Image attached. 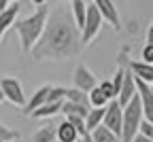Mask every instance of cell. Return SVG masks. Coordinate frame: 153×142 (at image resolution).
<instances>
[{
    "mask_svg": "<svg viewBox=\"0 0 153 142\" xmlns=\"http://www.w3.org/2000/svg\"><path fill=\"white\" fill-rule=\"evenodd\" d=\"M81 49L83 38L81 30L74 24L72 13H68L66 7H55L49 15L41 40L30 55L36 62H66V59L79 57Z\"/></svg>",
    "mask_w": 153,
    "mask_h": 142,
    "instance_id": "1",
    "label": "cell"
},
{
    "mask_svg": "<svg viewBox=\"0 0 153 142\" xmlns=\"http://www.w3.org/2000/svg\"><path fill=\"white\" fill-rule=\"evenodd\" d=\"M49 7H38L32 15L22 17L15 21V30L19 34V43H22V51L24 53H32V49L36 47V43L41 40L47 21H49Z\"/></svg>",
    "mask_w": 153,
    "mask_h": 142,
    "instance_id": "2",
    "label": "cell"
},
{
    "mask_svg": "<svg viewBox=\"0 0 153 142\" xmlns=\"http://www.w3.org/2000/svg\"><path fill=\"white\" fill-rule=\"evenodd\" d=\"M145 121L143 112V102L140 95L136 93L130 102L123 106V132H121V142H134L136 136L140 134V125Z\"/></svg>",
    "mask_w": 153,
    "mask_h": 142,
    "instance_id": "3",
    "label": "cell"
},
{
    "mask_svg": "<svg viewBox=\"0 0 153 142\" xmlns=\"http://www.w3.org/2000/svg\"><path fill=\"white\" fill-rule=\"evenodd\" d=\"M102 24H104V17H102V13L98 11V7H96L94 2H91V4H87V21H85V28H83V32H81L83 47H85V45H89L91 40L100 34Z\"/></svg>",
    "mask_w": 153,
    "mask_h": 142,
    "instance_id": "4",
    "label": "cell"
},
{
    "mask_svg": "<svg viewBox=\"0 0 153 142\" xmlns=\"http://www.w3.org/2000/svg\"><path fill=\"white\" fill-rule=\"evenodd\" d=\"M0 89H2L7 102H11L13 106H26L28 104L19 78H15V76H2V78H0Z\"/></svg>",
    "mask_w": 153,
    "mask_h": 142,
    "instance_id": "5",
    "label": "cell"
},
{
    "mask_svg": "<svg viewBox=\"0 0 153 142\" xmlns=\"http://www.w3.org/2000/svg\"><path fill=\"white\" fill-rule=\"evenodd\" d=\"M111 132H115L119 138H121V132H123V106L119 100H113V102L106 106V115H104V123Z\"/></svg>",
    "mask_w": 153,
    "mask_h": 142,
    "instance_id": "6",
    "label": "cell"
},
{
    "mask_svg": "<svg viewBox=\"0 0 153 142\" xmlns=\"http://www.w3.org/2000/svg\"><path fill=\"white\" fill-rule=\"evenodd\" d=\"M72 83H74V87H76V89H81V91H85V93L94 91L96 87L100 85V83H98V76H96L87 66H83V64H79V66L74 68Z\"/></svg>",
    "mask_w": 153,
    "mask_h": 142,
    "instance_id": "7",
    "label": "cell"
},
{
    "mask_svg": "<svg viewBox=\"0 0 153 142\" xmlns=\"http://www.w3.org/2000/svg\"><path fill=\"white\" fill-rule=\"evenodd\" d=\"M91 2L98 7V11H100L102 17H104V21H106L113 30H119V28H121V17H119L117 7H115L113 0H91Z\"/></svg>",
    "mask_w": 153,
    "mask_h": 142,
    "instance_id": "8",
    "label": "cell"
},
{
    "mask_svg": "<svg viewBox=\"0 0 153 142\" xmlns=\"http://www.w3.org/2000/svg\"><path fill=\"white\" fill-rule=\"evenodd\" d=\"M51 89H53V85H43V87H38V89L32 93V98L28 100V104L24 106V115H26V117H32L34 110H38L41 106H45L47 100H49Z\"/></svg>",
    "mask_w": 153,
    "mask_h": 142,
    "instance_id": "9",
    "label": "cell"
},
{
    "mask_svg": "<svg viewBox=\"0 0 153 142\" xmlns=\"http://www.w3.org/2000/svg\"><path fill=\"white\" fill-rule=\"evenodd\" d=\"M136 87H138V95H140V102H143L145 121L153 123V89H151V85L143 83L138 78H136Z\"/></svg>",
    "mask_w": 153,
    "mask_h": 142,
    "instance_id": "10",
    "label": "cell"
},
{
    "mask_svg": "<svg viewBox=\"0 0 153 142\" xmlns=\"http://www.w3.org/2000/svg\"><path fill=\"white\" fill-rule=\"evenodd\" d=\"M19 2H13L7 11H2L0 13V40H2V36L11 30V28H15V21H17V15H19Z\"/></svg>",
    "mask_w": 153,
    "mask_h": 142,
    "instance_id": "11",
    "label": "cell"
},
{
    "mask_svg": "<svg viewBox=\"0 0 153 142\" xmlns=\"http://www.w3.org/2000/svg\"><path fill=\"white\" fill-rule=\"evenodd\" d=\"M138 93V87H136V76H134V72L128 68V72H126V78H123V87H121V91H119V102H121V106H126L130 100Z\"/></svg>",
    "mask_w": 153,
    "mask_h": 142,
    "instance_id": "12",
    "label": "cell"
},
{
    "mask_svg": "<svg viewBox=\"0 0 153 142\" xmlns=\"http://www.w3.org/2000/svg\"><path fill=\"white\" fill-rule=\"evenodd\" d=\"M128 68L134 72V76H136L138 81H143V83H147V85H153V64H147V62H132L128 64Z\"/></svg>",
    "mask_w": 153,
    "mask_h": 142,
    "instance_id": "13",
    "label": "cell"
},
{
    "mask_svg": "<svg viewBox=\"0 0 153 142\" xmlns=\"http://www.w3.org/2000/svg\"><path fill=\"white\" fill-rule=\"evenodd\" d=\"M70 13L74 17L76 28L83 32L85 21H87V2H85V0H72V2H70Z\"/></svg>",
    "mask_w": 153,
    "mask_h": 142,
    "instance_id": "14",
    "label": "cell"
},
{
    "mask_svg": "<svg viewBox=\"0 0 153 142\" xmlns=\"http://www.w3.org/2000/svg\"><path fill=\"white\" fill-rule=\"evenodd\" d=\"M76 140H79V129L68 119H64L57 125V142H76Z\"/></svg>",
    "mask_w": 153,
    "mask_h": 142,
    "instance_id": "15",
    "label": "cell"
},
{
    "mask_svg": "<svg viewBox=\"0 0 153 142\" xmlns=\"http://www.w3.org/2000/svg\"><path fill=\"white\" fill-rule=\"evenodd\" d=\"M89 110H91L89 104H74V102H68V100L64 102V108H62L64 117H81V119H87Z\"/></svg>",
    "mask_w": 153,
    "mask_h": 142,
    "instance_id": "16",
    "label": "cell"
},
{
    "mask_svg": "<svg viewBox=\"0 0 153 142\" xmlns=\"http://www.w3.org/2000/svg\"><path fill=\"white\" fill-rule=\"evenodd\" d=\"M64 108V102H47L45 106H41L38 110L32 112V119H49V117H55L57 112H62Z\"/></svg>",
    "mask_w": 153,
    "mask_h": 142,
    "instance_id": "17",
    "label": "cell"
},
{
    "mask_svg": "<svg viewBox=\"0 0 153 142\" xmlns=\"http://www.w3.org/2000/svg\"><path fill=\"white\" fill-rule=\"evenodd\" d=\"M57 140V125H43L32 136V142H55Z\"/></svg>",
    "mask_w": 153,
    "mask_h": 142,
    "instance_id": "18",
    "label": "cell"
},
{
    "mask_svg": "<svg viewBox=\"0 0 153 142\" xmlns=\"http://www.w3.org/2000/svg\"><path fill=\"white\" fill-rule=\"evenodd\" d=\"M104 115H106V108H91L87 119H85V125L89 132H94L96 127H100L104 123Z\"/></svg>",
    "mask_w": 153,
    "mask_h": 142,
    "instance_id": "19",
    "label": "cell"
},
{
    "mask_svg": "<svg viewBox=\"0 0 153 142\" xmlns=\"http://www.w3.org/2000/svg\"><path fill=\"white\" fill-rule=\"evenodd\" d=\"M91 136H94V142H121V138L115 134V132H111L106 125L96 127V129L91 132Z\"/></svg>",
    "mask_w": 153,
    "mask_h": 142,
    "instance_id": "20",
    "label": "cell"
},
{
    "mask_svg": "<svg viewBox=\"0 0 153 142\" xmlns=\"http://www.w3.org/2000/svg\"><path fill=\"white\" fill-rule=\"evenodd\" d=\"M89 104H91V108H106L111 104V100L102 93L100 87H96L94 91H89Z\"/></svg>",
    "mask_w": 153,
    "mask_h": 142,
    "instance_id": "21",
    "label": "cell"
},
{
    "mask_svg": "<svg viewBox=\"0 0 153 142\" xmlns=\"http://www.w3.org/2000/svg\"><path fill=\"white\" fill-rule=\"evenodd\" d=\"M66 100L68 102H74V104H89V93L76 89V87H70V89H66Z\"/></svg>",
    "mask_w": 153,
    "mask_h": 142,
    "instance_id": "22",
    "label": "cell"
},
{
    "mask_svg": "<svg viewBox=\"0 0 153 142\" xmlns=\"http://www.w3.org/2000/svg\"><path fill=\"white\" fill-rule=\"evenodd\" d=\"M100 89H102V93L111 100H117V91H115V85H113V81H100V85H98Z\"/></svg>",
    "mask_w": 153,
    "mask_h": 142,
    "instance_id": "23",
    "label": "cell"
},
{
    "mask_svg": "<svg viewBox=\"0 0 153 142\" xmlns=\"http://www.w3.org/2000/svg\"><path fill=\"white\" fill-rule=\"evenodd\" d=\"M47 102H66V87H57L53 85L51 93H49V100Z\"/></svg>",
    "mask_w": 153,
    "mask_h": 142,
    "instance_id": "24",
    "label": "cell"
},
{
    "mask_svg": "<svg viewBox=\"0 0 153 142\" xmlns=\"http://www.w3.org/2000/svg\"><path fill=\"white\" fill-rule=\"evenodd\" d=\"M0 140H4V142H15V140H19V134H17L15 129H11V127H7V125L0 123Z\"/></svg>",
    "mask_w": 153,
    "mask_h": 142,
    "instance_id": "25",
    "label": "cell"
},
{
    "mask_svg": "<svg viewBox=\"0 0 153 142\" xmlns=\"http://www.w3.org/2000/svg\"><path fill=\"white\" fill-rule=\"evenodd\" d=\"M140 55H143V62H147V64H153V43H147V45L143 47Z\"/></svg>",
    "mask_w": 153,
    "mask_h": 142,
    "instance_id": "26",
    "label": "cell"
},
{
    "mask_svg": "<svg viewBox=\"0 0 153 142\" xmlns=\"http://www.w3.org/2000/svg\"><path fill=\"white\" fill-rule=\"evenodd\" d=\"M76 142H94V136H91V132L87 129V132H83L81 136H79V140Z\"/></svg>",
    "mask_w": 153,
    "mask_h": 142,
    "instance_id": "27",
    "label": "cell"
},
{
    "mask_svg": "<svg viewBox=\"0 0 153 142\" xmlns=\"http://www.w3.org/2000/svg\"><path fill=\"white\" fill-rule=\"evenodd\" d=\"M11 4H13L11 0H0V13H2V11H7V9H9Z\"/></svg>",
    "mask_w": 153,
    "mask_h": 142,
    "instance_id": "28",
    "label": "cell"
},
{
    "mask_svg": "<svg viewBox=\"0 0 153 142\" xmlns=\"http://www.w3.org/2000/svg\"><path fill=\"white\" fill-rule=\"evenodd\" d=\"M147 43H153V24H151L149 30H147Z\"/></svg>",
    "mask_w": 153,
    "mask_h": 142,
    "instance_id": "29",
    "label": "cell"
},
{
    "mask_svg": "<svg viewBox=\"0 0 153 142\" xmlns=\"http://www.w3.org/2000/svg\"><path fill=\"white\" fill-rule=\"evenodd\" d=\"M30 2L38 9V7H45V4H47V0H30Z\"/></svg>",
    "mask_w": 153,
    "mask_h": 142,
    "instance_id": "30",
    "label": "cell"
},
{
    "mask_svg": "<svg viewBox=\"0 0 153 142\" xmlns=\"http://www.w3.org/2000/svg\"><path fill=\"white\" fill-rule=\"evenodd\" d=\"M134 142H153V140H149V138H145L143 134H138V136H136V140H134Z\"/></svg>",
    "mask_w": 153,
    "mask_h": 142,
    "instance_id": "31",
    "label": "cell"
},
{
    "mask_svg": "<svg viewBox=\"0 0 153 142\" xmlns=\"http://www.w3.org/2000/svg\"><path fill=\"white\" fill-rule=\"evenodd\" d=\"M2 100H7V98H4V93H2V89H0V102H2Z\"/></svg>",
    "mask_w": 153,
    "mask_h": 142,
    "instance_id": "32",
    "label": "cell"
},
{
    "mask_svg": "<svg viewBox=\"0 0 153 142\" xmlns=\"http://www.w3.org/2000/svg\"><path fill=\"white\" fill-rule=\"evenodd\" d=\"M11 2H19V0H11Z\"/></svg>",
    "mask_w": 153,
    "mask_h": 142,
    "instance_id": "33",
    "label": "cell"
},
{
    "mask_svg": "<svg viewBox=\"0 0 153 142\" xmlns=\"http://www.w3.org/2000/svg\"><path fill=\"white\" fill-rule=\"evenodd\" d=\"M15 142H22V140H15Z\"/></svg>",
    "mask_w": 153,
    "mask_h": 142,
    "instance_id": "34",
    "label": "cell"
},
{
    "mask_svg": "<svg viewBox=\"0 0 153 142\" xmlns=\"http://www.w3.org/2000/svg\"><path fill=\"white\" fill-rule=\"evenodd\" d=\"M0 142H4V140H0Z\"/></svg>",
    "mask_w": 153,
    "mask_h": 142,
    "instance_id": "35",
    "label": "cell"
},
{
    "mask_svg": "<svg viewBox=\"0 0 153 142\" xmlns=\"http://www.w3.org/2000/svg\"><path fill=\"white\" fill-rule=\"evenodd\" d=\"M151 89H153V85H151Z\"/></svg>",
    "mask_w": 153,
    "mask_h": 142,
    "instance_id": "36",
    "label": "cell"
}]
</instances>
